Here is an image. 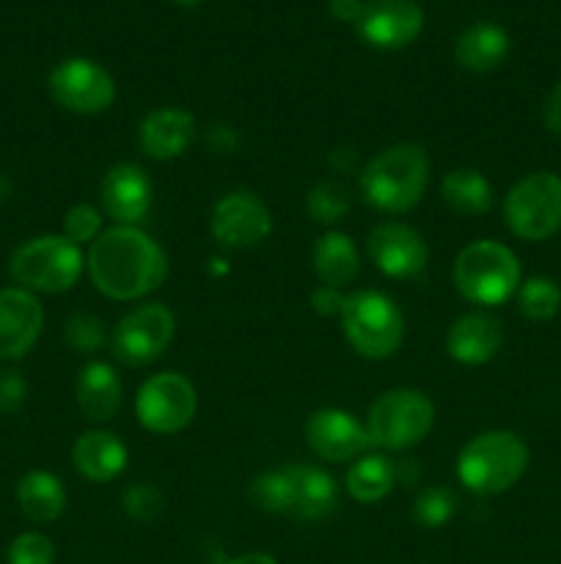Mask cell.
Masks as SVG:
<instances>
[{
  "label": "cell",
  "instance_id": "obj_23",
  "mask_svg": "<svg viewBox=\"0 0 561 564\" xmlns=\"http://www.w3.org/2000/svg\"><path fill=\"white\" fill-rule=\"evenodd\" d=\"M292 485V507L289 516L300 521H319L330 516L336 507V482L330 474H324L317 466H286Z\"/></svg>",
  "mask_w": 561,
  "mask_h": 564
},
{
  "label": "cell",
  "instance_id": "obj_20",
  "mask_svg": "<svg viewBox=\"0 0 561 564\" xmlns=\"http://www.w3.org/2000/svg\"><path fill=\"white\" fill-rule=\"evenodd\" d=\"M127 460H130V452L121 444L119 435L105 433V430L82 433L72 446L75 471L86 477L88 482H110V479L121 477Z\"/></svg>",
  "mask_w": 561,
  "mask_h": 564
},
{
  "label": "cell",
  "instance_id": "obj_9",
  "mask_svg": "<svg viewBox=\"0 0 561 564\" xmlns=\"http://www.w3.org/2000/svg\"><path fill=\"white\" fill-rule=\"evenodd\" d=\"M198 411L196 386L179 372L152 375L135 397V413L143 430L174 435L193 422Z\"/></svg>",
  "mask_w": 561,
  "mask_h": 564
},
{
  "label": "cell",
  "instance_id": "obj_36",
  "mask_svg": "<svg viewBox=\"0 0 561 564\" xmlns=\"http://www.w3.org/2000/svg\"><path fill=\"white\" fill-rule=\"evenodd\" d=\"M28 400V380L20 369H0V416H11Z\"/></svg>",
  "mask_w": 561,
  "mask_h": 564
},
{
  "label": "cell",
  "instance_id": "obj_1",
  "mask_svg": "<svg viewBox=\"0 0 561 564\" xmlns=\"http://www.w3.org/2000/svg\"><path fill=\"white\" fill-rule=\"evenodd\" d=\"M86 270L105 297L138 301L163 286L168 257L160 242L138 226H113L91 242Z\"/></svg>",
  "mask_w": 561,
  "mask_h": 564
},
{
  "label": "cell",
  "instance_id": "obj_22",
  "mask_svg": "<svg viewBox=\"0 0 561 564\" xmlns=\"http://www.w3.org/2000/svg\"><path fill=\"white\" fill-rule=\"evenodd\" d=\"M509 55V36L495 22H473L460 33L454 44L457 64L473 75L495 72Z\"/></svg>",
  "mask_w": 561,
  "mask_h": 564
},
{
  "label": "cell",
  "instance_id": "obj_33",
  "mask_svg": "<svg viewBox=\"0 0 561 564\" xmlns=\"http://www.w3.org/2000/svg\"><path fill=\"white\" fill-rule=\"evenodd\" d=\"M9 564H55V545L53 540L38 532H25L11 540L6 551Z\"/></svg>",
  "mask_w": 561,
  "mask_h": 564
},
{
  "label": "cell",
  "instance_id": "obj_37",
  "mask_svg": "<svg viewBox=\"0 0 561 564\" xmlns=\"http://www.w3.org/2000/svg\"><path fill=\"white\" fill-rule=\"evenodd\" d=\"M346 295L341 290H333V286L319 284L311 295L314 312L322 314V317H341V308H344Z\"/></svg>",
  "mask_w": 561,
  "mask_h": 564
},
{
  "label": "cell",
  "instance_id": "obj_3",
  "mask_svg": "<svg viewBox=\"0 0 561 564\" xmlns=\"http://www.w3.org/2000/svg\"><path fill=\"white\" fill-rule=\"evenodd\" d=\"M531 452L512 430H490L462 446L457 457V477L479 496H498L515 488L526 474Z\"/></svg>",
  "mask_w": 561,
  "mask_h": 564
},
{
  "label": "cell",
  "instance_id": "obj_24",
  "mask_svg": "<svg viewBox=\"0 0 561 564\" xmlns=\"http://www.w3.org/2000/svg\"><path fill=\"white\" fill-rule=\"evenodd\" d=\"M314 270L324 286H333V290L350 286L361 273V257L352 237L344 231H328L319 237L314 246Z\"/></svg>",
  "mask_w": 561,
  "mask_h": 564
},
{
  "label": "cell",
  "instance_id": "obj_7",
  "mask_svg": "<svg viewBox=\"0 0 561 564\" xmlns=\"http://www.w3.org/2000/svg\"><path fill=\"white\" fill-rule=\"evenodd\" d=\"M435 427V405L424 391L394 389L385 391L369 408L366 430L374 449H410L421 444Z\"/></svg>",
  "mask_w": 561,
  "mask_h": 564
},
{
  "label": "cell",
  "instance_id": "obj_19",
  "mask_svg": "<svg viewBox=\"0 0 561 564\" xmlns=\"http://www.w3.org/2000/svg\"><path fill=\"white\" fill-rule=\"evenodd\" d=\"M196 138V119L185 108H157L138 127L141 152L152 160H174L187 152Z\"/></svg>",
  "mask_w": 561,
  "mask_h": 564
},
{
  "label": "cell",
  "instance_id": "obj_2",
  "mask_svg": "<svg viewBox=\"0 0 561 564\" xmlns=\"http://www.w3.org/2000/svg\"><path fill=\"white\" fill-rule=\"evenodd\" d=\"M429 185V154L418 143H396L369 160L361 193L380 213H407L421 202Z\"/></svg>",
  "mask_w": 561,
  "mask_h": 564
},
{
  "label": "cell",
  "instance_id": "obj_17",
  "mask_svg": "<svg viewBox=\"0 0 561 564\" xmlns=\"http://www.w3.org/2000/svg\"><path fill=\"white\" fill-rule=\"evenodd\" d=\"M154 187L146 171L135 163H119L102 176L99 204L119 226H138L152 209Z\"/></svg>",
  "mask_w": 561,
  "mask_h": 564
},
{
  "label": "cell",
  "instance_id": "obj_41",
  "mask_svg": "<svg viewBox=\"0 0 561 564\" xmlns=\"http://www.w3.org/2000/svg\"><path fill=\"white\" fill-rule=\"evenodd\" d=\"M229 564H278L273 560V556L270 554H242V556H237V560H231Z\"/></svg>",
  "mask_w": 561,
  "mask_h": 564
},
{
  "label": "cell",
  "instance_id": "obj_6",
  "mask_svg": "<svg viewBox=\"0 0 561 564\" xmlns=\"http://www.w3.org/2000/svg\"><path fill=\"white\" fill-rule=\"evenodd\" d=\"M341 330L352 350L363 358H391L405 339V317L388 295L374 290H361L346 295L341 308Z\"/></svg>",
  "mask_w": 561,
  "mask_h": 564
},
{
  "label": "cell",
  "instance_id": "obj_18",
  "mask_svg": "<svg viewBox=\"0 0 561 564\" xmlns=\"http://www.w3.org/2000/svg\"><path fill=\"white\" fill-rule=\"evenodd\" d=\"M504 345V325L487 312H468L451 323L446 350L465 367H479L498 356Z\"/></svg>",
  "mask_w": 561,
  "mask_h": 564
},
{
  "label": "cell",
  "instance_id": "obj_4",
  "mask_svg": "<svg viewBox=\"0 0 561 564\" xmlns=\"http://www.w3.org/2000/svg\"><path fill=\"white\" fill-rule=\"evenodd\" d=\"M520 259L509 246L479 240L462 248L454 262V286L476 306H501L522 284Z\"/></svg>",
  "mask_w": 561,
  "mask_h": 564
},
{
  "label": "cell",
  "instance_id": "obj_11",
  "mask_svg": "<svg viewBox=\"0 0 561 564\" xmlns=\"http://www.w3.org/2000/svg\"><path fill=\"white\" fill-rule=\"evenodd\" d=\"M50 97L77 116L102 113L113 105L116 83L105 66L88 58H66L50 72Z\"/></svg>",
  "mask_w": 561,
  "mask_h": 564
},
{
  "label": "cell",
  "instance_id": "obj_35",
  "mask_svg": "<svg viewBox=\"0 0 561 564\" xmlns=\"http://www.w3.org/2000/svg\"><path fill=\"white\" fill-rule=\"evenodd\" d=\"M121 505H124V512L132 518V521H154V518L163 512V494H160L154 485H130L121 496Z\"/></svg>",
  "mask_w": 561,
  "mask_h": 564
},
{
  "label": "cell",
  "instance_id": "obj_12",
  "mask_svg": "<svg viewBox=\"0 0 561 564\" xmlns=\"http://www.w3.org/2000/svg\"><path fill=\"white\" fill-rule=\"evenodd\" d=\"M209 229L218 246L229 251H248L267 240L273 231V215L256 193L231 191L215 204Z\"/></svg>",
  "mask_w": 561,
  "mask_h": 564
},
{
  "label": "cell",
  "instance_id": "obj_30",
  "mask_svg": "<svg viewBox=\"0 0 561 564\" xmlns=\"http://www.w3.org/2000/svg\"><path fill=\"white\" fill-rule=\"evenodd\" d=\"M251 499L256 501V507H262L264 512H275V516H289L292 507V485H289V471L284 468H275V471L258 474L251 482Z\"/></svg>",
  "mask_w": 561,
  "mask_h": 564
},
{
  "label": "cell",
  "instance_id": "obj_38",
  "mask_svg": "<svg viewBox=\"0 0 561 564\" xmlns=\"http://www.w3.org/2000/svg\"><path fill=\"white\" fill-rule=\"evenodd\" d=\"M542 121L553 135L561 138V83L548 94V99H544Z\"/></svg>",
  "mask_w": 561,
  "mask_h": 564
},
{
  "label": "cell",
  "instance_id": "obj_21",
  "mask_svg": "<svg viewBox=\"0 0 561 564\" xmlns=\"http://www.w3.org/2000/svg\"><path fill=\"white\" fill-rule=\"evenodd\" d=\"M121 397H124V386H121L119 372L110 364H86L80 375H77L75 400L88 422H108V419H113L121 408Z\"/></svg>",
  "mask_w": 561,
  "mask_h": 564
},
{
  "label": "cell",
  "instance_id": "obj_16",
  "mask_svg": "<svg viewBox=\"0 0 561 564\" xmlns=\"http://www.w3.org/2000/svg\"><path fill=\"white\" fill-rule=\"evenodd\" d=\"M44 328V306L22 286L0 290V361L28 356Z\"/></svg>",
  "mask_w": 561,
  "mask_h": 564
},
{
  "label": "cell",
  "instance_id": "obj_5",
  "mask_svg": "<svg viewBox=\"0 0 561 564\" xmlns=\"http://www.w3.org/2000/svg\"><path fill=\"white\" fill-rule=\"evenodd\" d=\"M86 259H82L80 246L66 240L64 235H42L22 242L9 259V273L16 286L28 292H58L72 290L82 275Z\"/></svg>",
  "mask_w": 561,
  "mask_h": 564
},
{
  "label": "cell",
  "instance_id": "obj_43",
  "mask_svg": "<svg viewBox=\"0 0 561 564\" xmlns=\"http://www.w3.org/2000/svg\"><path fill=\"white\" fill-rule=\"evenodd\" d=\"M170 3H176V6H185V9H187V6H198V3H201V0H170Z\"/></svg>",
  "mask_w": 561,
  "mask_h": 564
},
{
  "label": "cell",
  "instance_id": "obj_42",
  "mask_svg": "<svg viewBox=\"0 0 561 564\" xmlns=\"http://www.w3.org/2000/svg\"><path fill=\"white\" fill-rule=\"evenodd\" d=\"M6 196H9V182H6L3 176H0V202H3Z\"/></svg>",
  "mask_w": 561,
  "mask_h": 564
},
{
  "label": "cell",
  "instance_id": "obj_14",
  "mask_svg": "<svg viewBox=\"0 0 561 564\" xmlns=\"http://www.w3.org/2000/svg\"><path fill=\"white\" fill-rule=\"evenodd\" d=\"M306 441L317 457L328 463L358 460L374 449L366 424L341 408H319L306 422Z\"/></svg>",
  "mask_w": 561,
  "mask_h": 564
},
{
  "label": "cell",
  "instance_id": "obj_32",
  "mask_svg": "<svg viewBox=\"0 0 561 564\" xmlns=\"http://www.w3.org/2000/svg\"><path fill=\"white\" fill-rule=\"evenodd\" d=\"M64 336L66 345L72 347L75 352H97L99 347L105 345V323L97 317V314L88 312H75L64 325Z\"/></svg>",
  "mask_w": 561,
  "mask_h": 564
},
{
  "label": "cell",
  "instance_id": "obj_25",
  "mask_svg": "<svg viewBox=\"0 0 561 564\" xmlns=\"http://www.w3.org/2000/svg\"><path fill=\"white\" fill-rule=\"evenodd\" d=\"M16 505L33 523H53L66 510V488L55 474L28 471L16 485Z\"/></svg>",
  "mask_w": 561,
  "mask_h": 564
},
{
  "label": "cell",
  "instance_id": "obj_28",
  "mask_svg": "<svg viewBox=\"0 0 561 564\" xmlns=\"http://www.w3.org/2000/svg\"><path fill=\"white\" fill-rule=\"evenodd\" d=\"M517 306H520L522 317L534 319V323H548L561 308V286L548 275H534V279L522 281L517 290Z\"/></svg>",
  "mask_w": 561,
  "mask_h": 564
},
{
  "label": "cell",
  "instance_id": "obj_34",
  "mask_svg": "<svg viewBox=\"0 0 561 564\" xmlns=\"http://www.w3.org/2000/svg\"><path fill=\"white\" fill-rule=\"evenodd\" d=\"M102 235V213L91 204H75L64 218V237L75 246H88Z\"/></svg>",
  "mask_w": 561,
  "mask_h": 564
},
{
  "label": "cell",
  "instance_id": "obj_13",
  "mask_svg": "<svg viewBox=\"0 0 561 564\" xmlns=\"http://www.w3.org/2000/svg\"><path fill=\"white\" fill-rule=\"evenodd\" d=\"M369 259L388 279L413 281L427 270V240L407 224H380L369 235Z\"/></svg>",
  "mask_w": 561,
  "mask_h": 564
},
{
  "label": "cell",
  "instance_id": "obj_8",
  "mask_svg": "<svg viewBox=\"0 0 561 564\" xmlns=\"http://www.w3.org/2000/svg\"><path fill=\"white\" fill-rule=\"evenodd\" d=\"M504 220L520 240H550L561 229V176L537 171L515 182L504 198Z\"/></svg>",
  "mask_w": 561,
  "mask_h": 564
},
{
  "label": "cell",
  "instance_id": "obj_29",
  "mask_svg": "<svg viewBox=\"0 0 561 564\" xmlns=\"http://www.w3.org/2000/svg\"><path fill=\"white\" fill-rule=\"evenodd\" d=\"M306 209L317 224H336L350 213V193L333 180H322L308 191Z\"/></svg>",
  "mask_w": 561,
  "mask_h": 564
},
{
  "label": "cell",
  "instance_id": "obj_31",
  "mask_svg": "<svg viewBox=\"0 0 561 564\" xmlns=\"http://www.w3.org/2000/svg\"><path fill=\"white\" fill-rule=\"evenodd\" d=\"M454 510H457V499L451 496V490L427 488L418 494L416 505H413V518H416L424 529H440L443 523L451 521Z\"/></svg>",
  "mask_w": 561,
  "mask_h": 564
},
{
  "label": "cell",
  "instance_id": "obj_26",
  "mask_svg": "<svg viewBox=\"0 0 561 564\" xmlns=\"http://www.w3.org/2000/svg\"><path fill=\"white\" fill-rule=\"evenodd\" d=\"M440 196L451 213L465 218H476L493 209V185L487 176L473 169H457L446 174L440 182Z\"/></svg>",
  "mask_w": 561,
  "mask_h": 564
},
{
  "label": "cell",
  "instance_id": "obj_15",
  "mask_svg": "<svg viewBox=\"0 0 561 564\" xmlns=\"http://www.w3.org/2000/svg\"><path fill=\"white\" fill-rule=\"evenodd\" d=\"M355 28L372 47L402 50L421 33L424 11L416 0H369Z\"/></svg>",
  "mask_w": 561,
  "mask_h": 564
},
{
  "label": "cell",
  "instance_id": "obj_40",
  "mask_svg": "<svg viewBox=\"0 0 561 564\" xmlns=\"http://www.w3.org/2000/svg\"><path fill=\"white\" fill-rule=\"evenodd\" d=\"M209 143L218 154H231L237 147V135L229 130V127H212L209 130Z\"/></svg>",
  "mask_w": 561,
  "mask_h": 564
},
{
  "label": "cell",
  "instance_id": "obj_27",
  "mask_svg": "<svg viewBox=\"0 0 561 564\" xmlns=\"http://www.w3.org/2000/svg\"><path fill=\"white\" fill-rule=\"evenodd\" d=\"M396 482V466L385 455L366 452L352 460L346 471V494L361 505H377L391 494Z\"/></svg>",
  "mask_w": 561,
  "mask_h": 564
},
{
  "label": "cell",
  "instance_id": "obj_39",
  "mask_svg": "<svg viewBox=\"0 0 561 564\" xmlns=\"http://www.w3.org/2000/svg\"><path fill=\"white\" fill-rule=\"evenodd\" d=\"M363 9H366V0H330V11H333L336 20L358 22Z\"/></svg>",
  "mask_w": 561,
  "mask_h": 564
},
{
  "label": "cell",
  "instance_id": "obj_10",
  "mask_svg": "<svg viewBox=\"0 0 561 564\" xmlns=\"http://www.w3.org/2000/svg\"><path fill=\"white\" fill-rule=\"evenodd\" d=\"M176 334V317L163 303H143L119 319L110 336L113 356L127 367L152 364L168 350Z\"/></svg>",
  "mask_w": 561,
  "mask_h": 564
}]
</instances>
